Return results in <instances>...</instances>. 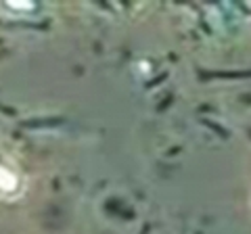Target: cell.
<instances>
[{
    "label": "cell",
    "mask_w": 251,
    "mask_h": 234,
    "mask_svg": "<svg viewBox=\"0 0 251 234\" xmlns=\"http://www.w3.org/2000/svg\"><path fill=\"white\" fill-rule=\"evenodd\" d=\"M40 11H42V6L34 2V0H6V2H0V13L9 15V17H17V19L34 17Z\"/></svg>",
    "instance_id": "2"
},
{
    "label": "cell",
    "mask_w": 251,
    "mask_h": 234,
    "mask_svg": "<svg viewBox=\"0 0 251 234\" xmlns=\"http://www.w3.org/2000/svg\"><path fill=\"white\" fill-rule=\"evenodd\" d=\"M25 190V180H23L21 171L15 167L11 159L0 155V199L13 201L19 199Z\"/></svg>",
    "instance_id": "1"
}]
</instances>
